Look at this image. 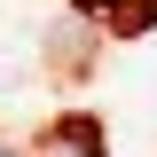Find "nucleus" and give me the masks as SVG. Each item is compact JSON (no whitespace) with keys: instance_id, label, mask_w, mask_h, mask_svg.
I'll list each match as a JSON object with an SVG mask.
<instances>
[{"instance_id":"f03ea898","label":"nucleus","mask_w":157,"mask_h":157,"mask_svg":"<svg viewBox=\"0 0 157 157\" xmlns=\"http://www.w3.org/2000/svg\"><path fill=\"white\" fill-rule=\"evenodd\" d=\"M78 8H110V0H78ZM134 16H157V0H134Z\"/></svg>"},{"instance_id":"f257e3e1","label":"nucleus","mask_w":157,"mask_h":157,"mask_svg":"<svg viewBox=\"0 0 157 157\" xmlns=\"http://www.w3.org/2000/svg\"><path fill=\"white\" fill-rule=\"evenodd\" d=\"M47 157H102V149H94V134H78V126H71V134H55Z\"/></svg>"},{"instance_id":"7ed1b4c3","label":"nucleus","mask_w":157,"mask_h":157,"mask_svg":"<svg viewBox=\"0 0 157 157\" xmlns=\"http://www.w3.org/2000/svg\"><path fill=\"white\" fill-rule=\"evenodd\" d=\"M0 157H16V149H0Z\"/></svg>"}]
</instances>
